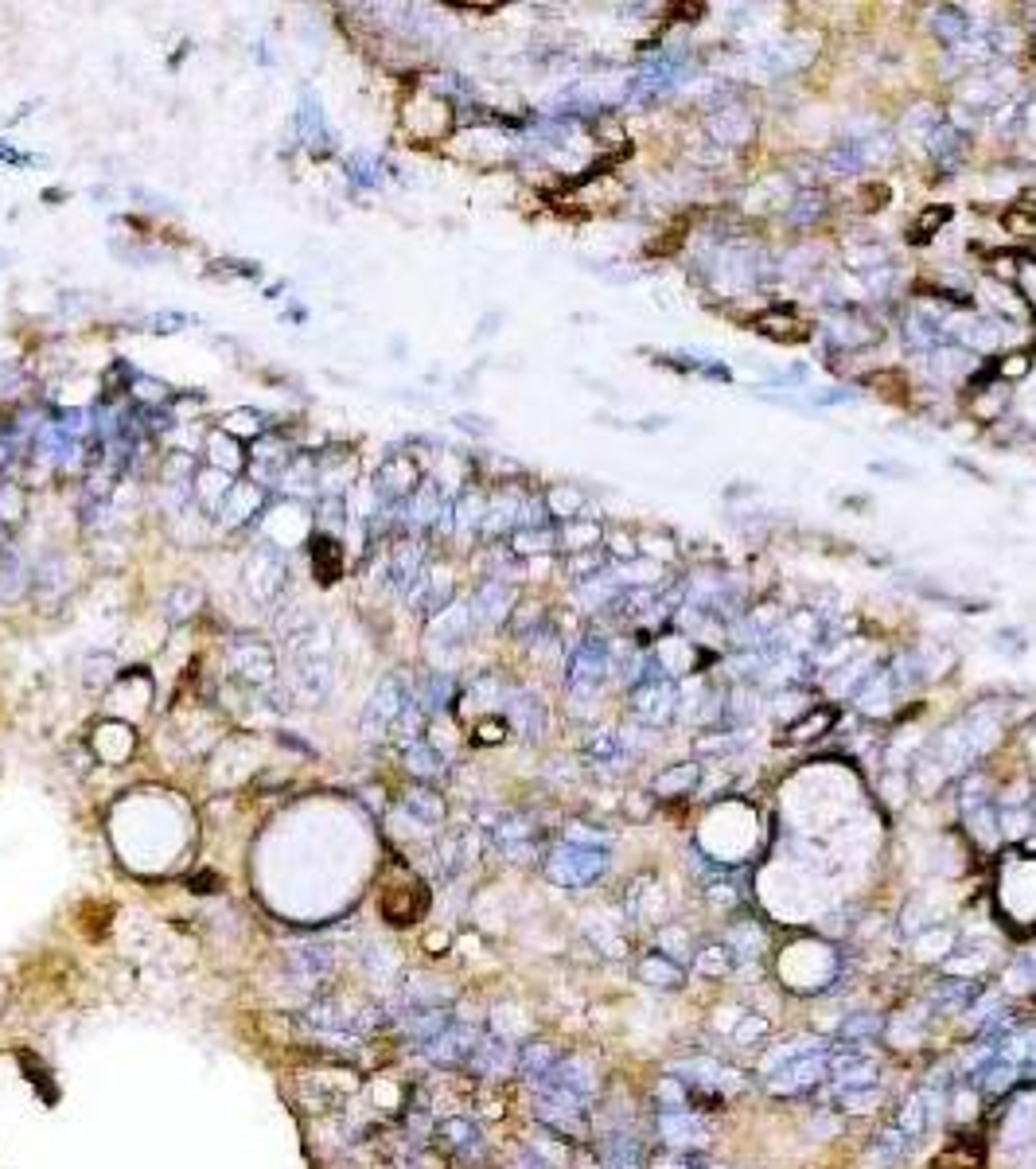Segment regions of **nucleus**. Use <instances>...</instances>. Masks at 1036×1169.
Listing matches in <instances>:
<instances>
[{"mask_svg":"<svg viewBox=\"0 0 1036 1169\" xmlns=\"http://www.w3.org/2000/svg\"><path fill=\"white\" fill-rule=\"evenodd\" d=\"M510 605H515V593H510L507 581L499 577L483 581L472 597V620H480V624H503L510 617Z\"/></svg>","mask_w":1036,"mask_h":1169,"instance_id":"nucleus-13","label":"nucleus"},{"mask_svg":"<svg viewBox=\"0 0 1036 1169\" xmlns=\"http://www.w3.org/2000/svg\"><path fill=\"white\" fill-rule=\"evenodd\" d=\"M1005 226H1010L1017 238H1036V214L1010 211V214H1005Z\"/></svg>","mask_w":1036,"mask_h":1169,"instance_id":"nucleus-55","label":"nucleus"},{"mask_svg":"<svg viewBox=\"0 0 1036 1169\" xmlns=\"http://www.w3.org/2000/svg\"><path fill=\"white\" fill-rule=\"evenodd\" d=\"M472 628V605L452 600L448 608H440L429 624V643H460Z\"/></svg>","mask_w":1036,"mask_h":1169,"instance_id":"nucleus-21","label":"nucleus"},{"mask_svg":"<svg viewBox=\"0 0 1036 1169\" xmlns=\"http://www.w3.org/2000/svg\"><path fill=\"white\" fill-rule=\"evenodd\" d=\"M557 1061H562V1053H557L554 1044L534 1041V1044H527V1049L518 1053V1072H522L527 1080H534V1084H538V1080H545V1076L554 1072V1064H557Z\"/></svg>","mask_w":1036,"mask_h":1169,"instance_id":"nucleus-30","label":"nucleus"},{"mask_svg":"<svg viewBox=\"0 0 1036 1169\" xmlns=\"http://www.w3.org/2000/svg\"><path fill=\"white\" fill-rule=\"evenodd\" d=\"M207 593L203 585H196V581H179V585H172V593L164 597V617L172 620V624H184V620H191L203 608Z\"/></svg>","mask_w":1036,"mask_h":1169,"instance_id":"nucleus-26","label":"nucleus"},{"mask_svg":"<svg viewBox=\"0 0 1036 1169\" xmlns=\"http://www.w3.org/2000/svg\"><path fill=\"white\" fill-rule=\"evenodd\" d=\"M893 1126H900V1131L908 1134L911 1143H916V1138H920V1134L928 1131L931 1123H928V1107H923V1096H920V1091H916V1096H908V1103L900 1107V1115H896Z\"/></svg>","mask_w":1036,"mask_h":1169,"instance_id":"nucleus-41","label":"nucleus"},{"mask_svg":"<svg viewBox=\"0 0 1036 1169\" xmlns=\"http://www.w3.org/2000/svg\"><path fill=\"white\" fill-rule=\"evenodd\" d=\"M655 1131H659V1138L670 1146V1150H694V1146H706L709 1143V1134H706V1123L694 1115V1111H659V1123H655Z\"/></svg>","mask_w":1036,"mask_h":1169,"instance_id":"nucleus-9","label":"nucleus"},{"mask_svg":"<svg viewBox=\"0 0 1036 1169\" xmlns=\"http://www.w3.org/2000/svg\"><path fill=\"white\" fill-rule=\"evenodd\" d=\"M510 542H515V553H527V558H530V553L554 550V546H557V530L534 527V523H522V527L515 530V538H510Z\"/></svg>","mask_w":1036,"mask_h":1169,"instance_id":"nucleus-39","label":"nucleus"},{"mask_svg":"<svg viewBox=\"0 0 1036 1169\" xmlns=\"http://www.w3.org/2000/svg\"><path fill=\"white\" fill-rule=\"evenodd\" d=\"M947 219H951V207H943V203L928 207V211H920V219L911 223V234H908V238H911V242H928L931 234L943 231V223H947Z\"/></svg>","mask_w":1036,"mask_h":1169,"instance_id":"nucleus-46","label":"nucleus"},{"mask_svg":"<svg viewBox=\"0 0 1036 1169\" xmlns=\"http://www.w3.org/2000/svg\"><path fill=\"white\" fill-rule=\"evenodd\" d=\"M737 967V956L729 944H706L702 951H694V971L702 979H725Z\"/></svg>","mask_w":1036,"mask_h":1169,"instance_id":"nucleus-33","label":"nucleus"},{"mask_svg":"<svg viewBox=\"0 0 1036 1169\" xmlns=\"http://www.w3.org/2000/svg\"><path fill=\"white\" fill-rule=\"evenodd\" d=\"M709 133H714L717 144H744L752 137V114L741 106L717 109V114L709 117Z\"/></svg>","mask_w":1036,"mask_h":1169,"instance_id":"nucleus-23","label":"nucleus"},{"mask_svg":"<svg viewBox=\"0 0 1036 1169\" xmlns=\"http://www.w3.org/2000/svg\"><path fill=\"white\" fill-rule=\"evenodd\" d=\"M402 815L417 830H433L445 822V799H440L433 787H413V792L402 799Z\"/></svg>","mask_w":1036,"mask_h":1169,"instance_id":"nucleus-20","label":"nucleus"},{"mask_svg":"<svg viewBox=\"0 0 1036 1169\" xmlns=\"http://www.w3.org/2000/svg\"><path fill=\"white\" fill-rule=\"evenodd\" d=\"M706 1169H725V1166H706Z\"/></svg>","mask_w":1036,"mask_h":1169,"instance_id":"nucleus-61","label":"nucleus"},{"mask_svg":"<svg viewBox=\"0 0 1036 1169\" xmlns=\"http://www.w3.org/2000/svg\"><path fill=\"white\" fill-rule=\"evenodd\" d=\"M266 500H269L266 483H254V480L234 483L231 500H226V507L219 511V515H223V523H226V527H242L246 518H254L261 507H266Z\"/></svg>","mask_w":1036,"mask_h":1169,"instance_id":"nucleus-18","label":"nucleus"},{"mask_svg":"<svg viewBox=\"0 0 1036 1169\" xmlns=\"http://www.w3.org/2000/svg\"><path fill=\"white\" fill-rule=\"evenodd\" d=\"M998 371H1001V375H1005V378H1021V375H1028V355H1025V351H1017V355H1010V363H1001Z\"/></svg>","mask_w":1036,"mask_h":1169,"instance_id":"nucleus-58","label":"nucleus"},{"mask_svg":"<svg viewBox=\"0 0 1036 1169\" xmlns=\"http://www.w3.org/2000/svg\"><path fill=\"white\" fill-rule=\"evenodd\" d=\"M402 760H405V768H410L417 780H440V776H445V757H440V752L433 749L425 737H421V741L402 745Z\"/></svg>","mask_w":1036,"mask_h":1169,"instance_id":"nucleus-28","label":"nucleus"},{"mask_svg":"<svg viewBox=\"0 0 1036 1169\" xmlns=\"http://www.w3.org/2000/svg\"><path fill=\"white\" fill-rule=\"evenodd\" d=\"M725 944L733 947L737 963H741V959H756L768 939H764V932H760L756 924H733V928H729V936H725Z\"/></svg>","mask_w":1036,"mask_h":1169,"instance_id":"nucleus-38","label":"nucleus"},{"mask_svg":"<svg viewBox=\"0 0 1036 1169\" xmlns=\"http://www.w3.org/2000/svg\"><path fill=\"white\" fill-rule=\"evenodd\" d=\"M876 1033H881V1018H876V1014H849V1018L841 1021V1041H849V1044H869Z\"/></svg>","mask_w":1036,"mask_h":1169,"instance_id":"nucleus-44","label":"nucleus"},{"mask_svg":"<svg viewBox=\"0 0 1036 1169\" xmlns=\"http://www.w3.org/2000/svg\"><path fill=\"white\" fill-rule=\"evenodd\" d=\"M826 211V199H822V191H799L796 203H787V214H791V223H811L814 214Z\"/></svg>","mask_w":1036,"mask_h":1169,"instance_id":"nucleus-49","label":"nucleus"},{"mask_svg":"<svg viewBox=\"0 0 1036 1169\" xmlns=\"http://www.w3.org/2000/svg\"><path fill=\"white\" fill-rule=\"evenodd\" d=\"M951 944H955V936H951L947 928H928L916 936V956L920 959H939V956H951Z\"/></svg>","mask_w":1036,"mask_h":1169,"instance_id":"nucleus-47","label":"nucleus"},{"mask_svg":"<svg viewBox=\"0 0 1036 1169\" xmlns=\"http://www.w3.org/2000/svg\"><path fill=\"white\" fill-rule=\"evenodd\" d=\"M425 710L417 705L413 690L405 687L398 675H386L375 687V694L367 698L363 710V733L370 741H421V725H425Z\"/></svg>","mask_w":1036,"mask_h":1169,"instance_id":"nucleus-2","label":"nucleus"},{"mask_svg":"<svg viewBox=\"0 0 1036 1169\" xmlns=\"http://www.w3.org/2000/svg\"><path fill=\"white\" fill-rule=\"evenodd\" d=\"M207 453H211V468H219V472H226V476L242 472V468L250 465V453H246V445H242V441H234L231 433H223V429L207 437Z\"/></svg>","mask_w":1036,"mask_h":1169,"instance_id":"nucleus-24","label":"nucleus"},{"mask_svg":"<svg viewBox=\"0 0 1036 1169\" xmlns=\"http://www.w3.org/2000/svg\"><path fill=\"white\" fill-rule=\"evenodd\" d=\"M834 1103L846 1115H869V1111L885 1103V1091H881V1084H873V1088H841L834 1091Z\"/></svg>","mask_w":1036,"mask_h":1169,"instance_id":"nucleus-35","label":"nucleus"},{"mask_svg":"<svg viewBox=\"0 0 1036 1169\" xmlns=\"http://www.w3.org/2000/svg\"><path fill=\"white\" fill-rule=\"evenodd\" d=\"M709 901H714V904H737V893L729 889V885H714V889H709Z\"/></svg>","mask_w":1036,"mask_h":1169,"instance_id":"nucleus-60","label":"nucleus"},{"mask_svg":"<svg viewBox=\"0 0 1036 1169\" xmlns=\"http://www.w3.org/2000/svg\"><path fill=\"white\" fill-rule=\"evenodd\" d=\"M831 725H834V710H811V714H807V722L791 725L787 741H811L814 733H826Z\"/></svg>","mask_w":1036,"mask_h":1169,"instance_id":"nucleus-48","label":"nucleus"},{"mask_svg":"<svg viewBox=\"0 0 1036 1169\" xmlns=\"http://www.w3.org/2000/svg\"><path fill=\"white\" fill-rule=\"evenodd\" d=\"M433 1138H437L440 1150H448L452 1158H464V1161L480 1158V1150H483L480 1126H475L472 1119H464V1115L440 1119V1123L433 1126Z\"/></svg>","mask_w":1036,"mask_h":1169,"instance_id":"nucleus-10","label":"nucleus"},{"mask_svg":"<svg viewBox=\"0 0 1036 1169\" xmlns=\"http://www.w3.org/2000/svg\"><path fill=\"white\" fill-rule=\"evenodd\" d=\"M293 670H289V694L301 705H320L335 687V640L323 620H313L296 640H289Z\"/></svg>","mask_w":1036,"mask_h":1169,"instance_id":"nucleus-1","label":"nucleus"},{"mask_svg":"<svg viewBox=\"0 0 1036 1169\" xmlns=\"http://www.w3.org/2000/svg\"><path fill=\"white\" fill-rule=\"evenodd\" d=\"M608 869V850L600 846H577V842H562L545 857V877L562 889H589L597 877Z\"/></svg>","mask_w":1036,"mask_h":1169,"instance_id":"nucleus-4","label":"nucleus"},{"mask_svg":"<svg viewBox=\"0 0 1036 1169\" xmlns=\"http://www.w3.org/2000/svg\"><path fill=\"white\" fill-rule=\"evenodd\" d=\"M405 597H410L413 608H421V612L437 617L440 608L452 605V581H448L445 570H437V573H433V570H421V577L413 581Z\"/></svg>","mask_w":1036,"mask_h":1169,"instance_id":"nucleus-14","label":"nucleus"},{"mask_svg":"<svg viewBox=\"0 0 1036 1169\" xmlns=\"http://www.w3.org/2000/svg\"><path fill=\"white\" fill-rule=\"evenodd\" d=\"M242 589L246 597L258 600L261 608H278L289 589V558L281 546L261 542L250 550L246 565H242Z\"/></svg>","mask_w":1036,"mask_h":1169,"instance_id":"nucleus-3","label":"nucleus"},{"mask_svg":"<svg viewBox=\"0 0 1036 1169\" xmlns=\"http://www.w3.org/2000/svg\"><path fill=\"white\" fill-rule=\"evenodd\" d=\"M888 196H893V191H888V184H881V179H869V184H861L858 203H861V211H881V207H888Z\"/></svg>","mask_w":1036,"mask_h":1169,"instance_id":"nucleus-53","label":"nucleus"},{"mask_svg":"<svg viewBox=\"0 0 1036 1169\" xmlns=\"http://www.w3.org/2000/svg\"><path fill=\"white\" fill-rule=\"evenodd\" d=\"M468 1064H472L480 1076H507L510 1068H518V1053H515V1044H510V1037H480L472 1056H468Z\"/></svg>","mask_w":1036,"mask_h":1169,"instance_id":"nucleus-12","label":"nucleus"},{"mask_svg":"<svg viewBox=\"0 0 1036 1169\" xmlns=\"http://www.w3.org/2000/svg\"><path fill=\"white\" fill-rule=\"evenodd\" d=\"M655 1096H659V1111H694V1091H690V1084H682L679 1076H662L659 1084H655Z\"/></svg>","mask_w":1036,"mask_h":1169,"instance_id":"nucleus-40","label":"nucleus"},{"mask_svg":"<svg viewBox=\"0 0 1036 1169\" xmlns=\"http://www.w3.org/2000/svg\"><path fill=\"white\" fill-rule=\"evenodd\" d=\"M690 1169H697V1166H690Z\"/></svg>","mask_w":1036,"mask_h":1169,"instance_id":"nucleus-62","label":"nucleus"},{"mask_svg":"<svg viewBox=\"0 0 1036 1169\" xmlns=\"http://www.w3.org/2000/svg\"><path fill=\"white\" fill-rule=\"evenodd\" d=\"M764 1037H768V1018H760V1014H744L733 1029V1044H756Z\"/></svg>","mask_w":1036,"mask_h":1169,"instance_id":"nucleus-52","label":"nucleus"},{"mask_svg":"<svg viewBox=\"0 0 1036 1169\" xmlns=\"http://www.w3.org/2000/svg\"><path fill=\"white\" fill-rule=\"evenodd\" d=\"M452 694H456V682L448 679V675H440V670L425 675V679H421V687L413 690V698H417V705L425 710V714H440V710L452 702Z\"/></svg>","mask_w":1036,"mask_h":1169,"instance_id":"nucleus-31","label":"nucleus"},{"mask_svg":"<svg viewBox=\"0 0 1036 1169\" xmlns=\"http://www.w3.org/2000/svg\"><path fill=\"white\" fill-rule=\"evenodd\" d=\"M998 822H1001V834H1005V839H1021V834L1033 827V811H1028V807H1001Z\"/></svg>","mask_w":1036,"mask_h":1169,"instance_id":"nucleus-50","label":"nucleus"},{"mask_svg":"<svg viewBox=\"0 0 1036 1169\" xmlns=\"http://www.w3.org/2000/svg\"><path fill=\"white\" fill-rule=\"evenodd\" d=\"M908 1146H911L908 1134H904L900 1126H888V1131H885V1134H876V1143L869 1146L866 1169H893L896 1161H900L904 1154H908Z\"/></svg>","mask_w":1036,"mask_h":1169,"instance_id":"nucleus-27","label":"nucleus"},{"mask_svg":"<svg viewBox=\"0 0 1036 1169\" xmlns=\"http://www.w3.org/2000/svg\"><path fill=\"white\" fill-rule=\"evenodd\" d=\"M475 733H480V741H487V745L503 741V737H507V722H503V717H483V722L475 725Z\"/></svg>","mask_w":1036,"mask_h":1169,"instance_id":"nucleus-56","label":"nucleus"},{"mask_svg":"<svg viewBox=\"0 0 1036 1169\" xmlns=\"http://www.w3.org/2000/svg\"><path fill=\"white\" fill-rule=\"evenodd\" d=\"M114 679H117V659H114V655H106V652L86 655V663H82V687H86V690H106Z\"/></svg>","mask_w":1036,"mask_h":1169,"instance_id":"nucleus-37","label":"nucleus"},{"mask_svg":"<svg viewBox=\"0 0 1036 1169\" xmlns=\"http://www.w3.org/2000/svg\"><path fill=\"white\" fill-rule=\"evenodd\" d=\"M635 979L644 982V986H651V991H682V986H686V971H682V963H674V959L662 956V951H647V956L635 963Z\"/></svg>","mask_w":1036,"mask_h":1169,"instance_id":"nucleus-15","label":"nucleus"},{"mask_svg":"<svg viewBox=\"0 0 1036 1169\" xmlns=\"http://www.w3.org/2000/svg\"><path fill=\"white\" fill-rule=\"evenodd\" d=\"M507 714H510V725H515L522 737H530V741H538V737L545 733V705L538 694H527V690L507 694Z\"/></svg>","mask_w":1036,"mask_h":1169,"instance_id":"nucleus-17","label":"nucleus"},{"mask_svg":"<svg viewBox=\"0 0 1036 1169\" xmlns=\"http://www.w3.org/2000/svg\"><path fill=\"white\" fill-rule=\"evenodd\" d=\"M822 1080H831V1044H822V1049H811V1053L784 1061L776 1072H772L768 1088L776 1091V1096H799V1091H811L814 1084H822Z\"/></svg>","mask_w":1036,"mask_h":1169,"instance_id":"nucleus-6","label":"nucleus"},{"mask_svg":"<svg viewBox=\"0 0 1036 1169\" xmlns=\"http://www.w3.org/2000/svg\"><path fill=\"white\" fill-rule=\"evenodd\" d=\"M756 328H760V331H768V336H779V340H796V331H791V328H799V324L791 320V316L768 313V316H760Z\"/></svg>","mask_w":1036,"mask_h":1169,"instance_id":"nucleus-54","label":"nucleus"},{"mask_svg":"<svg viewBox=\"0 0 1036 1169\" xmlns=\"http://www.w3.org/2000/svg\"><path fill=\"white\" fill-rule=\"evenodd\" d=\"M231 491H234V476L219 472V468H203V472H196V480H191V500H196L199 507L211 511V515H219V511L226 507Z\"/></svg>","mask_w":1036,"mask_h":1169,"instance_id":"nucleus-19","label":"nucleus"},{"mask_svg":"<svg viewBox=\"0 0 1036 1169\" xmlns=\"http://www.w3.org/2000/svg\"><path fill=\"white\" fill-rule=\"evenodd\" d=\"M674 710H679V694H674V687L662 679H647L635 687L632 694V717L635 722H644L651 725V729H659V725H667L670 717H674Z\"/></svg>","mask_w":1036,"mask_h":1169,"instance_id":"nucleus-8","label":"nucleus"},{"mask_svg":"<svg viewBox=\"0 0 1036 1169\" xmlns=\"http://www.w3.org/2000/svg\"><path fill=\"white\" fill-rule=\"evenodd\" d=\"M421 570H425V550H421V542H398V546H393V553H390L393 589L410 593V585L421 577Z\"/></svg>","mask_w":1036,"mask_h":1169,"instance_id":"nucleus-22","label":"nucleus"},{"mask_svg":"<svg viewBox=\"0 0 1036 1169\" xmlns=\"http://www.w3.org/2000/svg\"><path fill=\"white\" fill-rule=\"evenodd\" d=\"M289 967H293L301 986H320L331 974V956L323 947H296L293 956H289Z\"/></svg>","mask_w":1036,"mask_h":1169,"instance_id":"nucleus-25","label":"nucleus"},{"mask_svg":"<svg viewBox=\"0 0 1036 1169\" xmlns=\"http://www.w3.org/2000/svg\"><path fill=\"white\" fill-rule=\"evenodd\" d=\"M460 515H456V527L460 530H472V527H483V515H487V503H483V495H475V491H468L464 500H460Z\"/></svg>","mask_w":1036,"mask_h":1169,"instance_id":"nucleus-51","label":"nucleus"},{"mask_svg":"<svg viewBox=\"0 0 1036 1169\" xmlns=\"http://www.w3.org/2000/svg\"><path fill=\"white\" fill-rule=\"evenodd\" d=\"M226 667L234 670V679L246 682V687L269 690L278 682V652L269 647L266 640H234L226 647Z\"/></svg>","mask_w":1036,"mask_h":1169,"instance_id":"nucleus-5","label":"nucleus"},{"mask_svg":"<svg viewBox=\"0 0 1036 1169\" xmlns=\"http://www.w3.org/2000/svg\"><path fill=\"white\" fill-rule=\"evenodd\" d=\"M659 951H662V956L674 959V963H682V959H694V944H690V932L682 928V924H662V932H659Z\"/></svg>","mask_w":1036,"mask_h":1169,"instance_id":"nucleus-42","label":"nucleus"},{"mask_svg":"<svg viewBox=\"0 0 1036 1169\" xmlns=\"http://www.w3.org/2000/svg\"><path fill=\"white\" fill-rule=\"evenodd\" d=\"M670 1072L679 1076L682 1084H690V1088H706V1091H725V1088H733V1072L721 1068L717 1061H709V1056H694V1061H679V1064H670Z\"/></svg>","mask_w":1036,"mask_h":1169,"instance_id":"nucleus-16","label":"nucleus"},{"mask_svg":"<svg viewBox=\"0 0 1036 1169\" xmlns=\"http://www.w3.org/2000/svg\"><path fill=\"white\" fill-rule=\"evenodd\" d=\"M421 468L417 460H413L410 453H393L382 460V468L375 472V491H378V500L390 503V507H398V503L413 500L421 488Z\"/></svg>","mask_w":1036,"mask_h":1169,"instance_id":"nucleus-7","label":"nucleus"},{"mask_svg":"<svg viewBox=\"0 0 1036 1169\" xmlns=\"http://www.w3.org/2000/svg\"><path fill=\"white\" fill-rule=\"evenodd\" d=\"M24 589H27L24 562L9 550V542H0V600H16Z\"/></svg>","mask_w":1036,"mask_h":1169,"instance_id":"nucleus-34","label":"nucleus"},{"mask_svg":"<svg viewBox=\"0 0 1036 1169\" xmlns=\"http://www.w3.org/2000/svg\"><path fill=\"white\" fill-rule=\"evenodd\" d=\"M557 542H565V550H569V553L600 550V527H597V523H585V518H573V523H565V527H562Z\"/></svg>","mask_w":1036,"mask_h":1169,"instance_id":"nucleus-36","label":"nucleus"},{"mask_svg":"<svg viewBox=\"0 0 1036 1169\" xmlns=\"http://www.w3.org/2000/svg\"><path fill=\"white\" fill-rule=\"evenodd\" d=\"M27 515V495L20 483L4 480L0 483V538H12L20 527H24Z\"/></svg>","mask_w":1036,"mask_h":1169,"instance_id":"nucleus-29","label":"nucleus"},{"mask_svg":"<svg viewBox=\"0 0 1036 1169\" xmlns=\"http://www.w3.org/2000/svg\"><path fill=\"white\" fill-rule=\"evenodd\" d=\"M545 503H550V511H554L557 518L573 523V518H581L585 495H581V491H573V488H554L550 495H545Z\"/></svg>","mask_w":1036,"mask_h":1169,"instance_id":"nucleus-45","label":"nucleus"},{"mask_svg":"<svg viewBox=\"0 0 1036 1169\" xmlns=\"http://www.w3.org/2000/svg\"><path fill=\"white\" fill-rule=\"evenodd\" d=\"M266 418H261L258 410H234L231 418H226L223 433H231L234 441H242V433H246V441H258L261 433H266Z\"/></svg>","mask_w":1036,"mask_h":1169,"instance_id":"nucleus-43","label":"nucleus"},{"mask_svg":"<svg viewBox=\"0 0 1036 1169\" xmlns=\"http://www.w3.org/2000/svg\"><path fill=\"white\" fill-rule=\"evenodd\" d=\"M697 776H702V768L697 764H670L662 768L659 776H655V795L659 799H674V795H690L697 784Z\"/></svg>","mask_w":1036,"mask_h":1169,"instance_id":"nucleus-32","label":"nucleus"},{"mask_svg":"<svg viewBox=\"0 0 1036 1169\" xmlns=\"http://www.w3.org/2000/svg\"><path fill=\"white\" fill-rule=\"evenodd\" d=\"M133 390H137V398H144V402H149V398H152V402H164V398H168V394H164L168 386H164V383H149V378H137Z\"/></svg>","mask_w":1036,"mask_h":1169,"instance_id":"nucleus-57","label":"nucleus"},{"mask_svg":"<svg viewBox=\"0 0 1036 1169\" xmlns=\"http://www.w3.org/2000/svg\"><path fill=\"white\" fill-rule=\"evenodd\" d=\"M955 1103H958V1111H955L958 1119H970L974 1111H978V1099H974L970 1091H958V1099H955Z\"/></svg>","mask_w":1036,"mask_h":1169,"instance_id":"nucleus-59","label":"nucleus"},{"mask_svg":"<svg viewBox=\"0 0 1036 1169\" xmlns=\"http://www.w3.org/2000/svg\"><path fill=\"white\" fill-rule=\"evenodd\" d=\"M600 1169H647V1150L632 1131H608L597 1143Z\"/></svg>","mask_w":1036,"mask_h":1169,"instance_id":"nucleus-11","label":"nucleus"}]
</instances>
